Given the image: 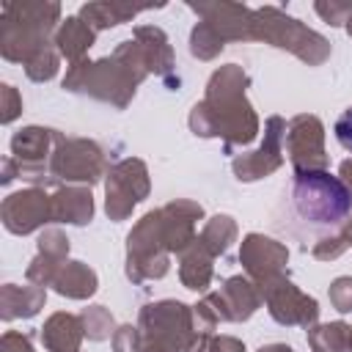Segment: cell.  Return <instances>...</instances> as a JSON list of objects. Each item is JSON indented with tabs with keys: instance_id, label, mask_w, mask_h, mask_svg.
<instances>
[{
	"instance_id": "obj_18",
	"label": "cell",
	"mask_w": 352,
	"mask_h": 352,
	"mask_svg": "<svg viewBox=\"0 0 352 352\" xmlns=\"http://www.w3.org/2000/svg\"><path fill=\"white\" fill-rule=\"evenodd\" d=\"M52 214L55 223L69 226H85L94 217V195L91 187L82 184H66L52 192Z\"/></svg>"
},
{
	"instance_id": "obj_25",
	"label": "cell",
	"mask_w": 352,
	"mask_h": 352,
	"mask_svg": "<svg viewBox=\"0 0 352 352\" xmlns=\"http://www.w3.org/2000/svg\"><path fill=\"white\" fill-rule=\"evenodd\" d=\"M308 346L311 352H352V324L346 322H327L308 327Z\"/></svg>"
},
{
	"instance_id": "obj_7",
	"label": "cell",
	"mask_w": 352,
	"mask_h": 352,
	"mask_svg": "<svg viewBox=\"0 0 352 352\" xmlns=\"http://www.w3.org/2000/svg\"><path fill=\"white\" fill-rule=\"evenodd\" d=\"M138 327L143 344L160 346L165 352H187L195 341V316L192 305L179 300H157L140 308Z\"/></svg>"
},
{
	"instance_id": "obj_15",
	"label": "cell",
	"mask_w": 352,
	"mask_h": 352,
	"mask_svg": "<svg viewBox=\"0 0 352 352\" xmlns=\"http://www.w3.org/2000/svg\"><path fill=\"white\" fill-rule=\"evenodd\" d=\"M190 11L201 16L223 41H256V11L242 3L214 0V3H187Z\"/></svg>"
},
{
	"instance_id": "obj_37",
	"label": "cell",
	"mask_w": 352,
	"mask_h": 352,
	"mask_svg": "<svg viewBox=\"0 0 352 352\" xmlns=\"http://www.w3.org/2000/svg\"><path fill=\"white\" fill-rule=\"evenodd\" d=\"M333 132H336V140H338L346 151H352V107H346V110L338 116Z\"/></svg>"
},
{
	"instance_id": "obj_35",
	"label": "cell",
	"mask_w": 352,
	"mask_h": 352,
	"mask_svg": "<svg viewBox=\"0 0 352 352\" xmlns=\"http://www.w3.org/2000/svg\"><path fill=\"white\" fill-rule=\"evenodd\" d=\"M316 14L327 22V25H333V28H338V25H344L346 22V16L352 14V3H341V0H319L316 6Z\"/></svg>"
},
{
	"instance_id": "obj_42",
	"label": "cell",
	"mask_w": 352,
	"mask_h": 352,
	"mask_svg": "<svg viewBox=\"0 0 352 352\" xmlns=\"http://www.w3.org/2000/svg\"><path fill=\"white\" fill-rule=\"evenodd\" d=\"M341 234L346 236V242H349V248H352V217L344 223V228H341Z\"/></svg>"
},
{
	"instance_id": "obj_21",
	"label": "cell",
	"mask_w": 352,
	"mask_h": 352,
	"mask_svg": "<svg viewBox=\"0 0 352 352\" xmlns=\"http://www.w3.org/2000/svg\"><path fill=\"white\" fill-rule=\"evenodd\" d=\"M52 41H55L60 58H66V60L74 66V63L85 60L88 50H91L94 41H96V30H94L85 19H80V16H66V19L58 25Z\"/></svg>"
},
{
	"instance_id": "obj_14",
	"label": "cell",
	"mask_w": 352,
	"mask_h": 352,
	"mask_svg": "<svg viewBox=\"0 0 352 352\" xmlns=\"http://www.w3.org/2000/svg\"><path fill=\"white\" fill-rule=\"evenodd\" d=\"M286 121L280 116H270L264 124V140L256 151L239 154L231 162V170L239 182H258L272 176L283 165V140H286Z\"/></svg>"
},
{
	"instance_id": "obj_34",
	"label": "cell",
	"mask_w": 352,
	"mask_h": 352,
	"mask_svg": "<svg viewBox=\"0 0 352 352\" xmlns=\"http://www.w3.org/2000/svg\"><path fill=\"white\" fill-rule=\"evenodd\" d=\"M143 336L138 324H118L113 333V352H140Z\"/></svg>"
},
{
	"instance_id": "obj_12",
	"label": "cell",
	"mask_w": 352,
	"mask_h": 352,
	"mask_svg": "<svg viewBox=\"0 0 352 352\" xmlns=\"http://www.w3.org/2000/svg\"><path fill=\"white\" fill-rule=\"evenodd\" d=\"M286 154L292 160L294 173L302 170H327L330 157L324 148V124L311 116V113H300L289 121L286 126Z\"/></svg>"
},
{
	"instance_id": "obj_24",
	"label": "cell",
	"mask_w": 352,
	"mask_h": 352,
	"mask_svg": "<svg viewBox=\"0 0 352 352\" xmlns=\"http://www.w3.org/2000/svg\"><path fill=\"white\" fill-rule=\"evenodd\" d=\"M140 11H143L140 6H129V3H118V0H99V3H85L77 16L85 19L99 33V30H107V28L135 19Z\"/></svg>"
},
{
	"instance_id": "obj_28",
	"label": "cell",
	"mask_w": 352,
	"mask_h": 352,
	"mask_svg": "<svg viewBox=\"0 0 352 352\" xmlns=\"http://www.w3.org/2000/svg\"><path fill=\"white\" fill-rule=\"evenodd\" d=\"M226 41L206 25V22H195L192 33H190V55L198 60H212L223 52Z\"/></svg>"
},
{
	"instance_id": "obj_22",
	"label": "cell",
	"mask_w": 352,
	"mask_h": 352,
	"mask_svg": "<svg viewBox=\"0 0 352 352\" xmlns=\"http://www.w3.org/2000/svg\"><path fill=\"white\" fill-rule=\"evenodd\" d=\"M214 256L198 242V236L179 253V280L184 283V289H192V292H206L209 283H212V275H214V267H212Z\"/></svg>"
},
{
	"instance_id": "obj_33",
	"label": "cell",
	"mask_w": 352,
	"mask_h": 352,
	"mask_svg": "<svg viewBox=\"0 0 352 352\" xmlns=\"http://www.w3.org/2000/svg\"><path fill=\"white\" fill-rule=\"evenodd\" d=\"M22 113V96L11 82L0 85V124H11Z\"/></svg>"
},
{
	"instance_id": "obj_1",
	"label": "cell",
	"mask_w": 352,
	"mask_h": 352,
	"mask_svg": "<svg viewBox=\"0 0 352 352\" xmlns=\"http://www.w3.org/2000/svg\"><path fill=\"white\" fill-rule=\"evenodd\" d=\"M204 206L176 198L146 212L126 234V278L132 283L160 280L170 270V253H182L195 239V223Z\"/></svg>"
},
{
	"instance_id": "obj_41",
	"label": "cell",
	"mask_w": 352,
	"mask_h": 352,
	"mask_svg": "<svg viewBox=\"0 0 352 352\" xmlns=\"http://www.w3.org/2000/svg\"><path fill=\"white\" fill-rule=\"evenodd\" d=\"M256 352H294L289 344H267V346H261V349H256Z\"/></svg>"
},
{
	"instance_id": "obj_3",
	"label": "cell",
	"mask_w": 352,
	"mask_h": 352,
	"mask_svg": "<svg viewBox=\"0 0 352 352\" xmlns=\"http://www.w3.org/2000/svg\"><path fill=\"white\" fill-rule=\"evenodd\" d=\"M148 74H151V66H148L146 52L140 50L135 38H126L104 58H96V60L85 58L69 66L63 77V88L124 110L132 102L138 85Z\"/></svg>"
},
{
	"instance_id": "obj_6",
	"label": "cell",
	"mask_w": 352,
	"mask_h": 352,
	"mask_svg": "<svg viewBox=\"0 0 352 352\" xmlns=\"http://www.w3.org/2000/svg\"><path fill=\"white\" fill-rule=\"evenodd\" d=\"M253 11H256V41L286 50L308 66H322L330 58V41L322 33L302 25L300 19L289 16L283 8L261 6Z\"/></svg>"
},
{
	"instance_id": "obj_20",
	"label": "cell",
	"mask_w": 352,
	"mask_h": 352,
	"mask_svg": "<svg viewBox=\"0 0 352 352\" xmlns=\"http://www.w3.org/2000/svg\"><path fill=\"white\" fill-rule=\"evenodd\" d=\"M82 338V319L66 311H55L41 327V344L47 352H80Z\"/></svg>"
},
{
	"instance_id": "obj_11",
	"label": "cell",
	"mask_w": 352,
	"mask_h": 352,
	"mask_svg": "<svg viewBox=\"0 0 352 352\" xmlns=\"http://www.w3.org/2000/svg\"><path fill=\"white\" fill-rule=\"evenodd\" d=\"M261 292V302L267 305L270 316L283 324V327H314L319 324V302L300 292L289 275H278L272 280H267L264 286H258Z\"/></svg>"
},
{
	"instance_id": "obj_5",
	"label": "cell",
	"mask_w": 352,
	"mask_h": 352,
	"mask_svg": "<svg viewBox=\"0 0 352 352\" xmlns=\"http://www.w3.org/2000/svg\"><path fill=\"white\" fill-rule=\"evenodd\" d=\"M292 206L294 214L319 228H344L352 217V192L330 170H302L292 182Z\"/></svg>"
},
{
	"instance_id": "obj_32",
	"label": "cell",
	"mask_w": 352,
	"mask_h": 352,
	"mask_svg": "<svg viewBox=\"0 0 352 352\" xmlns=\"http://www.w3.org/2000/svg\"><path fill=\"white\" fill-rule=\"evenodd\" d=\"M327 297H330V302L338 314H349L352 311V275L336 278L327 289Z\"/></svg>"
},
{
	"instance_id": "obj_8",
	"label": "cell",
	"mask_w": 352,
	"mask_h": 352,
	"mask_svg": "<svg viewBox=\"0 0 352 352\" xmlns=\"http://www.w3.org/2000/svg\"><path fill=\"white\" fill-rule=\"evenodd\" d=\"M107 170H110L107 154L91 138L63 135L50 160V176L55 182H69V184H82V187L96 184L102 176H107Z\"/></svg>"
},
{
	"instance_id": "obj_10",
	"label": "cell",
	"mask_w": 352,
	"mask_h": 352,
	"mask_svg": "<svg viewBox=\"0 0 352 352\" xmlns=\"http://www.w3.org/2000/svg\"><path fill=\"white\" fill-rule=\"evenodd\" d=\"M60 132L50 126H22L11 138V157L19 168V176L36 184H58L50 176V160L55 154V146L60 143Z\"/></svg>"
},
{
	"instance_id": "obj_2",
	"label": "cell",
	"mask_w": 352,
	"mask_h": 352,
	"mask_svg": "<svg viewBox=\"0 0 352 352\" xmlns=\"http://www.w3.org/2000/svg\"><path fill=\"white\" fill-rule=\"evenodd\" d=\"M250 77L242 66L226 63L212 72L204 99L190 110V129L198 138H220L226 154L234 148H245L258 135V116L248 102Z\"/></svg>"
},
{
	"instance_id": "obj_30",
	"label": "cell",
	"mask_w": 352,
	"mask_h": 352,
	"mask_svg": "<svg viewBox=\"0 0 352 352\" xmlns=\"http://www.w3.org/2000/svg\"><path fill=\"white\" fill-rule=\"evenodd\" d=\"M344 250H349V242H346V236H344L341 228H338V231L330 234V236H319V239L314 242V248H311V256L319 258V261H333V258H338Z\"/></svg>"
},
{
	"instance_id": "obj_38",
	"label": "cell",
	"mask_w": 352,
	"mask_h": 352,
	"mask_svg": "<svg viewBox=\"0 0 352 352\" xmlns=\"http://www.w3.org/2000/svg\"><path fill=\"white\" fill-rule=\"evenodd\" d=\"M209 352H248L245 344L234 336H212L209 341Z\"/></svg>"
},
{
	"instance_id": "obj_16",
	"label": "cell",
	"mask_w": 352,
	"mask_h": 352,
	"mask_svg": "<svg viewBox=\"0 0 352 352\" xmlns=\"http://www.w3.org/2000/svg\"><path fill=\"white\" fill-rule=\"evenodd\" d=\"M286 261H289V248L272 236L253 231L239 242V264L256 286H264L278 275H286Z\"/></svg>"
},
{
	"instance_id": "obj_44",
	"label": "cell",
	"mask_w": 352,
	"mask_h": 352,
	"mask_svg": "<svg viewBox=\"0 0 352 352\" xmlns=\"http://www.w3.org/2000/svg\"><path fill=\"white\" fill-rule=\"evenodd\" d=\"M344 28H346V33H349V36H352V14H349V16H346V22H344Z\"/></svg>"
},
{
	"instance_id": "obj_4",
	"label": "cell",
	"mask_w": 352,
	"mask_h": 352,
	"mask_svg": "<svg viewBox=\"0 0 352 352\" xmlns=\"http://www.w3.org/2000/svg\"><path fill=\"white\" fill-rule=\"evenodd\" d=\"M60 6L52 0L6 3L0 11V55L11 63L28 66L41 50L52 47Z\"/></svg>"
},
{
	"instance_id": "obj_39",
	"label": "cell",
	"mask_w": 352,
	"mask_h": 352,
	"mask_svg": "<svg viewBox=\"0 0 352 352\" xmlns=\"http://www.w3.org/2000/svg\"><path fill=\"white\" fill-rule=\"evenodd\" d=\"M16 176H19V168H16L14 157H6V160H3V176H0V184H11Z\"/></svg>"
},
{
	"instance_id": "obj_36",
	"label": "cell",
	"mask_w": 352,
	"mask_h": 352,
	"mask_svg": "<svg viewBox=\"0 0 352 352\" xmlns=\"http://www.w3.org/2000/svg\"><path fill=\"white\" fill-rule=\"evenodd\" d=\"M0 352H33L30 336H28V333H16V330L3 333V338H0Z\"/></svg>"
},
{
	"instance_id": "obj_29",
	"label": "cell",
	"mask_w": 352,
	"mask_h": 352,
	"mask_svg": "<svg viewBox=\"0 0 352 352\" xmlns=\"http://www.w3.org/2000/svg\"><path fill=\"white\" fill-rule=\"evenodd\" d=\"M58 69H60V52H58V47L52 44V47L41 50V52L25 66V74H28L33 82H47V80H52V77L58 74Z\"/></svg>"
},
{
	"instance_id": "obj_23",
	"label": "cell",
	"mask_w": 352,
	"mask_h": 352,
	"mask_svg": "<svg viewBox=\"0 0 352 352\" xmlns=\"http://www.w3.org/2000/svg\"><path fill=\"white\" fill-rule=\"evenodd\" d=\"M52 289L60 297H69V300H88V297L96 294L99 278L85 261H66L60 267V272L55 275Z\"/></svg>"
},
{
	"instance_id": "obj_40",
	"label": "cell",
	"mask_w": 352,
	"mask_h": 352,
	"mask_svg": "<svg viewBox=\"0 0 352 352\" xmlns=\"http://www.w3.org/2000/svg\"><path fill=\"white\" fill-rule=\"evenodd\" d=\"M338 176H341V182L349 187V192H352V160H344L341 165H338Z\"/></svg>"
},
{
	"instance_id": "obj_43",
	"label": "cell",
	"mask_w": 352,
	"mask_h": 352,
	"mask_svg": "<svg viewBox=\"0 0 352 352\" xmlns=\"http://www.w3.org/2000/svg\"><path fill=\"white\" fill-rule=\"evenodd\" d=\"M140 352H165L160 346H151V344H140Z\"/></svg>"
},
{
	"instance_id": "obj_9",
	"label": "cell",
	"mask_w": 352,
	"mask_h": 352,
	"mask_svg": "<svg viewBox=\"0 0 352 352\" xmlns=\"http://www.w3.org/2000/svg\"><path fill=\"white\" fill-rule=\"evenodd\" d=\"M151 182L148 168L138 157H124L116 165H110L104 176V212L110 220H126L132 209L148 198Z\"/></svg>"
},
{
	"instance_id": "obj_19",
	"label": "cell",
	"mask_w": 352,
	"mask_h": 352,
	"mask_svg": "<svg viewBox=\"0 0 352 352\" xmlns=\"http://www.w3.org/2000/svg\"><path fill=\"white\" fill-rule=\"evenodd\" d=\"M47 302L44 286H16V283H3L0 286V319L14 322V319H30L36 316Z\"/></svg>"
},
{
	"instance_id": "obj_13",
	"label": "cell",
	"mask_w": 352,
	"mask_h": 352,
	"mask_svg": "<svg viewBox=\"0 0 352 352\" xmlns=\"http://www.w3.org/2000/svg\"><path fill=\"white\" fill-rule=\"evenodd\" d=\"M0 217L6 231L16 234V236H28L38 228H44L47 223H55L52 214V192H47L44 187H25L11 192L3 206H0Z\"/></svg>"
},
{
	"instance_id": "obj_27",
	"label": "cell",
	"mask_w": 352,
	"mask_h": 352,
	"mask_svg": "<svg viewBox=\"0 0 352 352\" xmlns=\"http://www.w3.org/2000/svg\"><path fill=\"white\" fill-rule=\"evenodd\" d=\"M80 319H82V330H85V336H88L91 341L113 338V333L118 330L113 314H110L104 305H88V308H82Z\"/></svg>"
},
{
	"instance_id": "obj_26",
	"label": "cell",
	"mask_w": 352,
	"mask_h": 352,
	"mask_svg": "<svg viewBox=\"0 0 352 352\" xmlns=\"http://www.w3.org/2000/svg\"><path fill=\"white\" fill-rule=\"evenodd\" d=\"M198 242L214 258L223 256L231 248V242H236V220L231 214H214V217H209L206 226H204V231L198 234Z\"/></svg>"
},
{
	"instance_id": "obj_31",
	"label": "cell",
	"mask_w": 352,
	"mask_h": 352,
	"mask_svg": "<svg viewBox=\"0 0 352 352\" xmlns=\"http://www.w3.org/2000/svg\"><path fill=\"white\" fill-rule=\"evenodd\" d=\"M38 253L52 256V258H66L69 256V236L60 228H47L38 236Z\"/></svg>"
},
{
	"instance_id": "obj_17",
	"label": "cell",
	"mask_w": 352,
	"mask_h": 352,
	"mask_svg": "<svg viewBox=\"0 0 352 352\" xmlns=\"http://www.w3.org/2000/svg\"><path fill=\"white\" fill-rule=\"evenodd\" d=\"M132 38L140 44V50L146 52L148 58V66H151V74L162 77L170 88L179 85V80H173V69H176V55H173V47H170V38L162 28L157 25H138L132 30Z\"/></svg>"
}]
</instances>
